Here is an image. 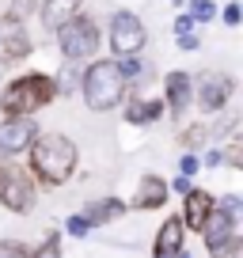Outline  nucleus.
<instances>
[{
  "label": "nucleus",
  "instance_id": "2",
  "mask_svg": "<svg viewBox=\"0 0 243 258\" xmlns=\"http://www.w3.org/2000/svg\"><path fill=\"white\" fill-rule=\"evenodd\" d=\"M53 99H57V84L46 73H31V76H19V80H12L4 88L0 106L8 110V118H31L34 110L49 106Z\"/></svg>",
  "mask_w": 243,
  "mask_h": 258
},
{
  "label": "nucleus",
  "instance_id": "28",
  "mask_svg": "<svg viewBox=\"0 0 243 258\" xmlns=\"http://www.w3.org/2000/svg\"><path fill=\"white\" fill-rule=\"evenodd\" d=\"M187 31H194V19H190V16H178L175 19V38H178V34H187Z\"/></svg>",
  "mask_w": 243,
  "mask_h": 258
},
{
  "label": "nucleus",
  "instance_id": "1",
  "mask_svg": "<svg viewBox=\"0 0 243 258\" xmlns=\"http://www.w3.org/2000/svg\"><path fill=\"white\" fill-rule=\"evenodd\" d=\"M31 167L46 186H61L76 171V145L65 133H38L31 141Z\"/></svg>",
  "mask_w": 243,
  "mask_h": 258
},
{
  "label": "nucleus",
  "instance_id": "19",
  "mask_svg": "<svg viewBox=\"0 0 243 258\" xmlns=\"http://www.w3.org/2000/svg\"><path fill=\"white\" fill-rule=\"evenodd\" d=\"M213 16H217L213 0H190V19H194V23H209Z\"/></svg>",
  "mask_w": 243,
  "mask_h": 258
},
{
  "label": "nucleus",
  "instance_id": "16",
  "mask_svg": "<svg viewBox=\"0 0 243 258\" xmlns=\"http://www.w3.org/2000/svg\"><path fill=\"white\" fill-rule=\"evenodd\" d=\"M183 220L178 217H171V220H163V228H160V235H156V254H178L183 250Z\"/></svg>",
  "mask_w": 243,
  "mask_h": 258
},
{
  "label": "nucleus",
  "instance_id": "8",
  "mask_svg": "<svg viewBox=\"0 0 243 258\" xmlns=\"http://www.w3.org/2000/svg\"><path fill=\"white\" fill-rule=\"evenodd\" d=\"M34 137H38L34 118H4V121H0V156H19V152H27Z\"/></svg>",
  "mask_w": 243,
  "mask_h": 258
},
{
  "label": "nucleus",
  "instance_id": "23",
  "mask_svg": "<svg viewBox=\"0 0 243 258\" xmlns=\"http://www.w3.org/2000/svg\"><path fill=\"white\" fill-rule=\"evenodd\" d=\"M0 258H31V254H27V247H23V243L4 239V243H0Z\"/></svg>",
  "mask_w": 243,
  "mask_h": 258
},
{
  "label": "nucleus",
  "instance_id": "7",
  "mask_svg": "<svg viewBox=\"0 0 243 258\" xmlns=\"http://www.w3.org/2000/svg\"><path fill=\"white\" fill-rule=\"evenodd\" d=\"M145 27H141V19L133 16V12H118V16L110 19V49L118 57H133L145 49Z\"/></svg>",
  "mask_w": 243,
  "mask_h": 258
},
{
  "label": "nucleus",
  "instance_id": "24",
  "mask_svg": "<svg viewBox=\"0 0 243 258\" xmlns=\"http://www.w3.org/2000/svg\"><path fill=\"white\" fill-rule=\"evenodd\" d=\"M220 156H224L232 167H239V163H243V148H239V141H232V145H228V152H220Z\"/></svg>",
  "mask_w": 243,
  "mask_h": 258
},
{
  "label": "nucleus",
  "instance_id": "27",
  "mask_svg": "<svg viewBox=\"0 0 243 258\" xmlns=\"http://www.w3.org/2000/svg\"><path fill=\"white\" fill-rule=\"evenodd\" d=\"M239 16H243V8H239V4L232 0V4L224 8V23H228V27H239Z\"/></svg>",
  "mask_w": 243,
  "mask_h": 258
},
{
  "label": "nucleus",
  "instance_id": "21",
  "mask_svg": "<svg viewBox=\"0 0 243 258\" xmlns=\"http://www.w3.org/2000/svg\"><path fill=\"white\" fill-rule=\"evenodd\" d=\"M34 8H38V0H12L8 16H12V19H27V16H31Z\"/></svg>",
  "mask_w": 243,
  "mask_h": 258
},
{
  "label": "nucleus",
  "instance_id": "12",
  "mask_svg": "<svg viewBox=\"0 0 243 258\" xmlns=\"http://www.w3.org/2000/svg\"><path fill=\"white\" fill-rule=\"evenodd\" d=\"M163 88H167V110L178 118V114L190 106V76L187 73H167Z\"/></svg>",
  "mask_w": 243,
  "mask_h": 258
},
{
  "label": "nucleus",
  "instance_id": "29",
  "mask_svg": "<svg viewBox=\"0 0 243 258\" xmlns=\"http://www.w3.org/2000/svg\"><path fill=\"white\" fill-rule=\"evenodd\" d=\"M178 171H183V175H194V171H198V160H194V156H183V163H178Z\"/></svg>",
  "mask_w": 243,
  "mask_h": 258
},
{
  "label": "nucleus",
  "instance_id": "33",
  "mask_svg": "<svg viewBox=\"0 0 243 258\" xmlns=\"http://www.w3.org/2000/svg\"><path fill=\"white\" fill-rule=\"evenodd\" d=\"M156 258H178V254H156Z\"/></svg>",
  "mask_w": 243,
  "mask_h": 258
},
{
  "label": "nucleus",
  "instance_id": "25",
  "mask_svg": "<svg viewBox=\"0 0 243 258\" xmlns=\"http://www.w3.org/2000/svg\"><path fill=\"white\" fill-rule=\"evenodd\" d=\"M69 232H73V235H88L91 232V224H88V220H84V217H69Z\"/></svg>",
  "mask_w": 243,
  "mask_h": 258
},
{
  "label": "nucleus",
  "instance_id": "31",
  "mask_svg": "<svg viewBox=\"0 0 243 258\" xmlns=\"http://www.w3.org/2000/svg\"><path fill=\"white\" fill-rule=\"evenodd\" d=\"M205 163H209V167H217V163H224V156H220V148H213V152L205 156Z\"/></svg>",
  "mask_w": 243,
  "mask_h": 258
},
{
  "label": "nucleus",
  "instance_id": "11",
  "mask_svg": "<svg viewBox=\"0 0 243 258\" xmlns=\"http://www.w3.org/2000/svg\"><path fill=\"white\" fill-rule=\"evenodd\" d=\"M209 209H213V198L205 190H194V186H190V190L183 194V217H178V220H183V228H194V232H198L202 220L209 217Z\"/></svg>",
  "mask_w": 243,
  "mask_h": 258
},
{
  "label": "nucleus",
  "instance_id": "26",
  "mask_svg": "<svg viewBox=\"0 0 243 258\" xmlns=\"http://www.w3.org/2000/svg\"><path fill=\"white\" fill-rule=\"evenodd\" d=\"M178 46L187 49V53H194V49H198V46H202V38H198V34H194V31H187V34H178Z\"/></svg>",
  "mask_w": 243,
  "mask_h": 258
},
{
  "label": "nucleus",
  "instance_id": "22",
  "mask_svg": "<svg viewBox=\"0 0 243 258\" xmlns=\"http://www.w3.org/2000/svg\"><path fill=\"white\" fill-rule=\"evenodd\" d=\"M31 258H61V243H57V235H49V239L42 243V247L34 250Z\"/></svg>",
  "mask_w": 243,
  "mask_h": 258
},
{
  "label": "nucleus",
  "instance_id": "3",
  "mask_svg": "<svg viewBox=\"0 0 243 258\" xmlns=\"http://www.w3.org/2000/svg\"><path fill=\"white\" fill-rule=\"evenodd\" d=\"M126 76H122L118 61H91L88 73L80 76V91H84V103L91 110H114L126 95Z\"/></svg>",
  "mask_w": 243,
  "mask_h": 258
},
{
  "label": "nucleus",
  "instance_id": "5",
  "mask_svg": "<svg viewBox=\"0 0 243 258\" xmlns=\"http://www.w3.org/2000/svg\"><path fill=\"white\" fill-rule=\"evenodd\" d=\"M198 232L205 235V247H209L213 258H232L235 250H239V235H235V217L228 209H220V205H213L209 217L202 220V228Z\"/></svg>",
  "mask_w": 243,
  "mask_h": 258
},
{
  "label": "nucleus",
  "instance_id": "14",
  "mask_svg": "<svg viewBox=\"0 0 243 258\" xmlns=\"http://www.w3.org/2000/svg\"><path fill=\"white\" fill-rule=\"evenodd\" d=\"M80 4L84 0H46V4H42V23H46L49 31H57L61 23L80 16Z\"/></svg>",
  "mask_w": 243,
  "mask_h": 258
},
{
  "label": "nucleus",
  "instance_id": "20",
  "mask_svg": "<svg viewBox=\"0 0 243 258\" xmlns=\"http://www.w3.org/2000/svg\"><path fill=\"white\" fill-rule=\"evenodd\" d=\"M118 69H122V76H126V80H133V76H141V73H145V61H141V57L133 53V57H122V64H118Z\"/></svg>",
  "mask_w": 243,
  "mask_h": 258
},
{
  "label": "nucleus",
  "instance_id": "4",
  "mask_svg": "<svg viewBox=\"0 0 243 258\" xmlns=\"http://www.w3.org/2000/svg\"><path fill=\"white\" fill-rule=\"evenodd\" d=\"M0 205L12 213H31L34 209V178L27 167L12 160H0Z\"/></svg>",
  "mask_w": 243,
  "mask_h": 258
},
{
  "label": "nucleus",
  "instance_id": "18",
  "mask_svg": "<svg viewBox=\"0 0 243 258\" xmlns=\"http://www.w3.org/2000/svg\"><path fill=\"white\" fill-rule=\"evenodd\" d=\"M178 141H183V145H187V148H202L205 141H209V129H205V125H187V129H183V137H178Z\"/></svg>",
  "mask_w": 243,
  "mask_h": 258
},
{
  "label": "nucleus",
  "instance_id": "17",
  "mask_svg": "<svg viewBox=\"0 0 243 258\" xmlns=\"http://www.w3.org/2000/svg\"><path fill=\"white\" fill-rule=\"evenodd\" d=\"M126 118L137 121V125H141V121H160V118H163V106L156 103V99H152V103H145V99H133V103L126 106Z\"/></svg>",
  "mask_w": 243,
  "mask_h": 258
},
{
  "label": "nucleus",
  "instance_id": "6",
  "mask_svg": "<svg viewBox=\"0 0 243 258\" xmlns=\"http://www.w3.org/2000/svg\"><path fill=\"white\" fill-rule=\"evenodd\" d=\"M57 42H61V53L69 61H84L99 49V27L95 19H84V16H73L69 23L57 27Z\"/></svg>",
  "mask_w": 243,
  "mask_h": 258
},
{
  "label": "nucleus",
  "instance_id": "32",
  "mask_svg": "<svg viewBox=\"0 0 243 258\" xmlns=\"http://www.w3.org/2000/svg\"><path fill=\"white\" fill-rule=\"evenodd\" d=\"M175 190L187 194V190H190V175H178V178H175Z\"/></svg>",
  "mask_w": 243,
  "mask_h": 258
},
{
  "label": "nucleus",
  "instance_id": "30",
  "mask_svg": "<svg viewBox=\"0 0 243 258\" xmlns=\"http://www.w3.org/2000/svg\"><path fill=\"white\" fill-rule=\"evenodd\" d=\"M220 209H228V213L235 217V213H239V198H235V194H228L224 202H220Z\"/></svg>",
  "mask_w": 243,
  "mask_h": 258
},
{
  "label": "nucleus",
  "instance_id": "9",
  "mask_svg": "<svg viewBox=\"0 0 243 258\" xmlns=\"http://www.w3.org/2000/svg\"><path fill=\"white\" fill-rule=\"evenodd\" d=\"M232 91H235L232 76L202 73V80H198V106H202L205 114H217V110H224V103L232 99Z\"/></svg>",
  "mask_w": 243,
  "mask_h": 258
},
{
  "label": "nucleus",
  "instance_id": "15",
  "mask_svg": "<svg viewBox=\"0 0 243 258\" xmlns=\"http://www.w3.org/2000/svg\"><path fill=\"white\" fill-rule=\"evenodd\" d=\"M122 213H126V202H118V198H103V202H91V205H88L84 220H88L91 228H99V224H110V220H118Z\"/></svg>",
  "mask_w": 243,
  "mask_h": 258
},
{
  "label": "nucleus",
  "instance_id": "13",
  "mask_svg": "<svg viewBox=\"0 0 243 258\" xmlns=\"http://www.w3.org/2000/svg\"><path fill=\"white\" fill-rule=\"evenodd\" d=\"M163 202H167V182L156 178V175H145V178H141L137 198H133V205H137V209H160Z\"/></svg>",
  "mask_w": 243,
  "mask_h": 258
},
{
  "label": "nucleus",
  "instance_id": "10",
  "mask_svg": "<svg viewBox=\"0 0 243 258\" xmlns=\"http://www.w3.org/2000/svg\"><path fill=\"white\" fill-rule=\"evenodd\" d=\"M27 53H31V34H27L23 19H0V64L23 61Z\"/></svg>",
  "mask_w": 243,
  "mask_h": 258
}]
</instances>
